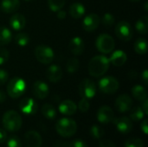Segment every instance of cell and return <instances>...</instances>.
<instances>
[{"instance_id": "1", "label": "cell", "mask_w": 148, "mask_h": 147, "mask_svg": "<svg viewBox=\"0 0 148 147\" xmlns=\"http://www.w3.org/2000/svg\"><path fill=\"white\" fill-rule=\"evenodd\" d=\"M109 59L103 55H95L93 57L88 63V72L91 76L101 77L106 74L109 68Z\"/></svg>"}, {"instance_id": "2", "label": "cell", "mask_w": 148, "mask_h": 147, "mask_svg": "<svg viewBox=\"0 0 148 147\" xmlns=\"http://www.w3.org/2000/svg\"><path fill=\"white\" fill-rule=\"evenodd\" d=\"M23 124L22 117L18 113L14 110L7 111L3 117V125L5 130L8 132L18 131Z\"/></svg>"}, {"instance_id": "3", "label": "cell", "mask_w": 148, "mask_h": 147, "mask_svg": "<svg viewBox=\"0 0 148 147\" xmlns=\"http://www.w3.org/2000/svg\"><path fill=\"white\" fill-rule=\"evenodd\" d=\"M56 130L61 136L69 138L75 134L77 131V124L72 119L62 118L56 123Z\"/></svg>"}, {"instance_id": "4", "label": "cell", "mask_w": 148, "mask_h": 147, "mask_svg": "<svg viewBox=\"0 0 148 147\" xmlns=\"http://www.w3.org/2000/svg\"><path fill=\"white\" fill-rule=\"evenodd\" d=\"M26 90V83L20 77L12 78L7 85V93L10 97L16 99L22 96Z\"/></svg>"}, {"instance_id": "5", "label": "cell", "mask_w": 148, "mask_h": 147, "mask_svg": "<svg viewBox=\"0 0 148 147\" xmlns=\"http://www.w3.org/2000/svg\"><path fill=\"white\" fill-rule=\"evenodd\" d=\"M35 56L39 62L42 64H49L54 60L55 53L49 46L38 45L35 49Z\"/></svg>"}, {"instance_id": "6", "label": "cell", "mask_w": 148, "mask_h": 147, "mask_svg": "<svg viewBox=\"0 0 148 147\" xmlns=\"http://www.w3.org/2000/svg\"><path fill=\"white\" fill-rule=\"evenodd\" d=\"M96 48L103 54L111 53L115 47L114 38L108 34H101L96 39Z\"/></svg>"}, {"instance_id": "7", "label": "cell", "mask_w": 148, "mask_h": 147, "mask_svg": "<svg viewBox=\"0 0 148 147\" xmlns=\"http://www.w3.org/2000/svg\"><path fill=\"white\" fill-rule=\"evenodd\" d=\"M119 81L113 76H104L99 81V88L103 94H114L119 89Z\"/></svg>"}, {"instance_id": "8", "label": "cell", "mask_w": 148, "mask_h": 147, "mask_svg": "<svg viewBox=\"0 0 148 147\" xmlns=\"http://www.w3.org/2000/svg\"><path fill=\"white\" fill-rule=\"evenodd\" d=\"M115 34L121 40L127 42L133 38L134 30L129 23L126 21H121L115 26Z\"/></svg>"}, {"instance_id": "9", "label": "cell", "mask_w": 148, "mask_h": 147, "mask_svg": "<svg viewBox=\"0 0 148 147\" xmlns=\"http://www.w3.org/2000/svg\"><path fill=\"white\" fill-rule=\"evenodd\" d=\"M79 94L82 98L92 99L96 94V86L95 81L90 79H84L79 85Z\"/></svg>"}, {"instance_id": "10", "label": "cell", "mask_w": 148, "mask_h": 147, "mask_svg": "<svg viewBox=\"0 0 148 147\" xmlns=\"http://www.w3.org/2000/svg\"><path fill=\"white\" fill-rule=\"evenodd\" d=\"M19 108L26 115H33L36 113L38 106L32 98H24L19 102Z\"/></svg>"}, {"instance_id": "11", "label": "cell", "mask_w": 148, "mask_h": 147, "mask_svg": "<svg viewBox=\"0 0 148 147\" xmlns=\"http://www.w3.org/2000/svg\"><path fill=\"white\" fill-rule=\"evenodd\" d=\"M113 122L116 126L117 130L123 134L129 133L133 129V122L127 117H119L114 119Z\"/></svg>"}, {"instance_id": "12", "label": "cell", "mask_w": 148, "mask_h": 147, "mask_svg": "<svg viewBox=\"0 0 148 147\" xmlns=\"http://www.w3.org/2000/svg\"><path fill=\"white\" fill-rule=\"evenodd\" d=\"M101 19L99 16L95 13H90L86 16L82 22V27L86 31H94L100 25Z\"/></svg>"}, {"instance_id": "13", "label": "cell", "mask_w": 148, "mask_h": 147, "mask_svg": "<svg viewBox=\"0 0 148 147\" xmlns=\"http://www.w3.org/2000/svg\"><path fill=\"white\" fill-rule=\"evenodd\" d=\"M32 92H33V94L37 99L43 100L47 98V96L49 95V86L45 82L42 81H36L34 82L32 86Z\"/></svg>"}, {"instance_id": "14", "label": "cell", "mask_w": 148, "mask_h": 147, "mask_svg": "<svg viewBox=\"0 0 148 147\" xmlns=\"http://www.w3.org/2000/svg\"><path fill=\"white\" fill-rule=\"evenodd\" d=\"M133 101L127 94L120 95L115 101V107L120 113H126L132 108Z\"/></svg>"}, {"instance_id": "15", "label": "cell", "mask_w": 148, "mask_h": 147, "mask_svg": "<svg viewBox=\"0 0 148 147\" xmlns=\"http://www.w3.org/2000/svg\"><path fill=\"white\" fill-rule=\"evenodd\" d=\"M114 119V113L112 108L108 106H102L97 112V120L102 124H108L113 121Z\"/></svg>"}, {"instance_id": "16", "label": "cell", "mask_w": 148, "mask_h": 147, "mask_svg": "<svg viewBox=\"0 0 148 147\" xmlns=\"http://www.w3.org/2000/svg\"><path fill=\"white\" fill-rule=\"evenodd\" d=\"M24 142L27 147H41L42 137L36 131H29L24 135Z\"/></svg>"}, {"instance_id": "17", "label": "cell", "mask_w": 148, "mask_h": 147, "mask_svg": "<svg viewBox=\"0 0 148 147\" xmlns=\"http://www.w3.org/2000/svg\"><path fill=\"white\" fill-rule=\"evenodd\" d=\"M46 76L50 82H53V83L58 82L62 77V70L60 66L51 65L47 69Z\"/></svg>"}, {"instance_id": "18", "label": "cell", "mask_w": 148, "mask_h": 147, "mask_svg": "<svg viewBox=\"0 0 148 147\" xmlns=\"http://www.w3.org/2000/svg\"><path fill=\"white\" fill-rule=\"evenodd\" d=\"M26 19L23 15L20 13H16L12 15L10 18V26L14 30H21L25 27Z\"/></svg>"}, {"instance_id": "19", "label": "cell", "mask_w": 148, "mask_h": 147, "mask_svg": "<svg viewBox=\"0 0 148 147\" xmlns=\"http://www.w3.org/2000/svg\"><path fill=\"white\" fill-rule=\"evenodd\" d=\"M77 110V106L76 104L70 101V100H65L62 102L60 103L59 105V111L61 113L64 115H73L75 113Z\"/></svg>"}, {"instance_id": "20", "label": "cell", "mask_w": 148, "mask_h": 147, "mask_svg": "<svg viewBox=\"0 0 148 147\" xmlns=\"http://www.w3.org/2000/svg\"><path fill=\"white\" fill-rule=\"evenodd\" d=\"M69 47L70 51L75 55H81L84 51L85 44H84L83 40L81 37L75 36V37H74V38L71 39Z\"/></svg>"}, {"instance_id": "21", "label": "cell", "mask_w": 148, "mask_h": 147, "mask_svg": "<svg viewBox=\"0 0 148 147\" xmlns=\"http://www.w3.org/2000/svg\"><path fill=\"white\" fill-rule=\"evenodd\" d=\"M108 59H109V62L112 63L113 65L116 67H121L126 63L127 60V55L122 50H116L111 55L110 58Z\"/></svg>"}, {"instance_id": "22", "label": "cell", "mask_w": 148, "mask_h": 147, "mask_svg": "<svg viewBox=\"0 0 148 147\" xmlns=\"http://www.w3.org/2000/svg\"><path fill=\"white\" fill-rule=\"evenodd\" d=\"M1 10L5 13H13L20 7L19 0H2L0 4Z\"/></svg>"}, {"instance_id": "23", "label": "cell", "mask_w": 148, "mask_h": 147, "mask_svg": "<svg viewBox=\"0 0 148 147\" xmlns=\"http://www.w3.org/2000/svg\"><path fill=\"white\" fill-rule=\"evenodd\" d=\"M69 14L72 17L78 19L85 14V7L81 3H74L69 8Z\"/></svg>"}, {"instance_id": "24", "label": "cell", "mask_w": 148, "mask_h": 147, "mask_svg": "<svg viewBox=\"0 0 148 147\" xmlns=\"http://www.w3.org/2000/svg\"><path fill=\"white\" fill-rule=\"evenodd\" d=\"M132 94L137 101H143L147 97V90L141 85H135L134 87H133Z\"/></svg>"}, {"instance_id": "25", "label": "cell", "mask_w": 148, "mask_h": 147, "mask_svg": "<svg viewBox=\"0 0 148 147\" xmlns=\"http://www.w3.org/2000/svg\"><path fill=\"white\" fill-rule=\"evenodd\" d=\"M136 30L142 35H146L148 31V17L147 16H141L135 23Z\"/></svg>"}, {"instance_id": "26", "label": "cell", "mask_w": 148, "mask_h": 147, "mask_svg": "<svg viewBox=\"0 0 148 147\" xmlns=\"http://www.w3.org/2000/svg\"><path fill=\"white\" fill-rule=\"evenodd\" d=\"M134 51L139 55H144L147 52V41L145 38H139L135 41L134 45Z\"/></svg>"}, {"instance_id": "27", "label": "cell", "mask_w": 148, "mask_h": 147, "mask_svg": "<svg viewBox=\"0 0 148 147\" xmlns=\"http://www.w3.org/2000/svg\"><path fill=\"white\" fill-rule=\"evenodd\" d=\"M11 39L12 35L10 30L6 27H0V46L9 44Z\"/></svg>"}, {"instance_id": "28", "label": "cell", "mask_w": 148, "mask_h": 147, "mask_svg": "<svg viewBox=\"0 0 148 147\" xmlns=\"http://www.w3.org/2000/svg\"><path fill=\"white\" fill-rule=\"evenodd\" d=\"M42 113L48 120H54L56 117V111L55 107L49 103H46L42 106Z\"/></svg>"}, {"instance_id": "29", "label": "cell", "mask_w": 148, "mask_h": 147, "mask_svg": "<svg viewBox=\"0 0 148 147\" xmlns=\"http://www.w3.org/2000/svg\"><path fill=\"white\" fill-rule=\"evenodd\" d=\"M79 68H80V62L77 58L71 57L68 60L67 64H66V69L69 73L74 74L77 72Z\"/></svg>"}, {"instance_id": "30", "label": "cell", "mask_w": 148, "mask_h": 147, "mask_svg": "<svg viewBox=\"0 0 148 147\" xmlns=\"http://www.w3.org/2000/svg\"><path fill=\"white\" fill-rule=\"evenodd\" d=\"M131 110V109H130ZM145 116L141 107H134L130 112V120L133 121H140Z\"/></svg>"}, {"instance_id": "31", "label": "cell", "mask_w": 148, "mask_h": 147, "mask_svg": "<svg viewBox=\"0 0 148 147\" xmlns=\"http://www.w3.org/2000/svg\"><path fill=\"white\" fill-rule=\"evenodd\" d=\"M29 36L27 33L24 32H21L16 35L15 36V42L17 45L21 46V47H24L26 45H28V43L29 42Z\"/></svg>"}, {"instance_id": "32", "label": "cell", "mask_w": 148, "mask_h": 147, "mask_svg": "<svg viewBox=\"0 0 148 147\" xmlns=\"http://www.w3.org/2000/svg\"><path fill=\"white\" fill-rule=\"evenodd\" d=\"M89 133H90L92 138H94L95 139H100L101 138L103 137V135L105 133V131L101 126H100L98 125H94V126H91Z\"/></svg>"}, {"instance_id": "33", "label": "cell", "mask_w": 148, "mask_h": 147, "mask_svg": "<svg viewBox=\"0 0 148 147\" xmlns=\"http://www.w3.org/2000/svg\"><path fill=\"white\" fill-rule=\"evenodd\" d=\"M65 4V0H48V5L50 10L57 12L62 10Z\"/></svg>"}, {"instance_id": "34", "label": "cell", "mask_w": 148, "mask_h": 147, "mask_svg": "<svg viewBox=\"0 0 148 147\" xmlns=\"http://www.w3.org/2000/svg\"><path fill=\"white\" fill-rule=\"evenodd\" d=\"M6 140H7L6 141L7 147H23L22 141L20 140V139L18 137H16L15 135H12Z\"/></svg>"}, {"instance_id": "35", "label": "cell", "mask_w": 148, "mask_h": 147, "mask_svg": "<svg viewBox=\"0 0 148 147\" xmlns=\"http://www.w3.org/2000/svg\"><path fill=\"white\" fill-rule=\"evenodd\" d=\"M114 22H115V18L111 13L104 14V16L101 18V23L106 27H111L112 25H114Z\"/></svg>"}, {"instance_id": "36", "label": "cell", "mask_w": 148, "mask_h": 147, "mask_svg": "<svg viewBox=\"0 0 148 147\" xmlns=\"http://www.w3.org/2000/svg\"><path fill=\"white\" fill-rule=\"evenodd\" d=\"M125 147H144V142L140 139H130L125 143Z\"/></svg>"}, {"instance_id": "37", "label": "cell", "mask_w": 148, "mask_h": 147, "mask_svg": "<svg viewBox=\"0 0 148 147\" xmlns=\"http://www.w3.org/2000/svg\"><path fill=\"white\" fill-rule=\"evenodd\" d=\"M10 59V52L4 49L0 48V65L5 64Z\"/></svg>"}, {"instance_id": "38", "label": "cell", "mask_w": 148, "mask_h": 147, "mask_svg": "<svg viewBox=\"0 0 148 147\" xmlns=\"http://www.w3.org/2000/svg\"><path fill=\"white\" fill-rule=\"evenodd\" d=\"M89 101L88 99H85V98H82L80 102H79V105H78V107H79V110L82 112V113H86L88 111L89 109Z\"/></svg>"}, {"instance_id": "39", "label": "cell", "mask_w": 148, "mask_h": 147, "mask_svg": "<svg viewBox=\"0 0 148 147\" xmlns=\"http://www.w3.org/2000/svg\"><path fill=\"white\" fill-rule=\"evenodd\" d=\"M68 147H88V146L83 140L75 139V140L69 142V144H68Z\"/></svg>"}, {"instance_id": "40", "label": "cell", "mask_w": 148, "mask_h": 147, "mask_svg": "<svg viewBox=\"0 0 148 147\" xmlns=\"http://www.w3.org/2000/svg\"><path fill=\"white\" fill-rule=\"evenodd\" d=\"M9 79V74L4 70L0 68V86L5 84Z\"/></svg>"}, {"instance_id": "41", "label": "cell", "mask_w": 148, "mask_h": 147, "mask_svg": "<svg viewBox=\"0 0 148 147\" xmlns=\"http://www.w3.org/2000/svg\"><path fill=\"white\" fill-rule=\"evenodd\" d=\"M99 147H116L115 144L108 139H105V140H101L99 144Z\"/></svg>"}, {"instance_id": "42", "label": "cell", "mask_w": 148, "mask_h": 147, "mask_svg": "<svg viewBox=\"0 0 148 147\" xmlns=\"http://www.w3.org/2000/svg\"><path fill=\"white\" fill-rule=\"evenodd\" d=\"M7 139V133L3 129H0V144L4 143Z\"/></svg>"}, {"instance_id": "43", "label": "cell", "mask_w": 148, "mask_h": 147, "mask_svg": "<svg viewBox=\"0 0 148 147\" xmlns=\"http://www.w3.org/2000/svg\"><path fill=\"white\" fill-rule=\"evenodd\" d=\"M140 128L142 130V132L145 134H147L148 133V126H147V120H144L141 124H140Z\"/></svg>"}, {"instance_id": "44", "label": "cell", "mask_w": 148, "mask_h": 147, "mask_svg": "<svg viewBox=\"0 0 148 147\" xmlns=\"http://www.w3.org/2000/svg\"><path fill=\"white\" fill-rule=\"evenodd\" d=\"M141 79H142V81H143V82H144V84L145 85H147L148 84V72H147V69H145L143 72H142V74H141Z\"/></svg>"}, {"instance_id": "45", "label": "cell", "mask_w": 148, "mask_h": 147, "mask_svg": "<svg viewBox=\"0 0 148 147\" xmlns=\"http://www.w3.org/2000/svg\"><path fill=\"white\" fill-rule=\"evenodd\" d=\"M141 108H142V110H143V112H144L145 115L148 114V100L147 99H145V100L143 101V103H142V105H141Z\"/></svg>"}, {"instance_id": "46", "label": "cell", "mask_w": 148, "mask_h": 147, "mask_svg": "<svg viewBox=\"0 0 148 147\" xmlns=\"http://www.w3.org/2000/svg\"><path fill=\"white\" fill-rule=\"evenodd\" d=\"M54 147H68V144H67V142L60 140V141L56 142V144L54 145Z\"/></svg>"}, {"instance_id": "47", "label": "cell", "mask_w": 148, "mask_h": 147, "mask_svg": "<svg viewBox=\"0 0 148 147\" xmlns=\"http://www.w3.org/2000/svg\"><path fill=\"white\" fill-rule=\"evenodd\" d=\"M57 17L59 19H64L66 17V12L64 10H58L57 11Z\"/></svg>"}, {"instance_id": "48", "label": "cell", "mask_w": 148, "mask_h": 147, "mask_svg": "<svg viewBox=\"0 0 148 147\" xmlns=\"http://www.w3.org/2000/svg\"><path fill=\"white\" fill-rule=\"evenodd\" d=\"M6 101V94L3 90H0V103H3Z\"/></svg>"}, {"instance_id": "49", "label": "cell", "mask_w": 148, "mask_h": 147, "mask_svg": "<svg viewBox=\"0 0 148 147\" xmlns=\"http://www.w3.org/2000/svg\"><path fill=\"white\" fill-rule=\"evenodd\" d=\"M148 3H147H147H145V10H146V11H147L148 10Z\"/></svg>"}, {"instance_id": "50", "label": "cell", "mask_w": 148, "mask_h": 147, "mask_svg": "<svg viewBox=\"0 0 148 147\" xmlns=\"http://www.w3.org/2000/svg\"><path fill=\"white\" fill-rule=\"evenodd\" d=\"M130 2H139V1H140V0H129Z\"/></svg>"}, {"instance_id": "51", "label": "cell", "mask_w": 148, "mask_h": 147, "mask_svg": "<svg viewBox=\"0 0 148 147\" xmlns=\"http://www.w3.org/2000/svg\"><path fill=\"white\" fill-rule=\"evenodd\" d=\"M25 1H31V0H25Z\"/></svg>"}]
</instances>
